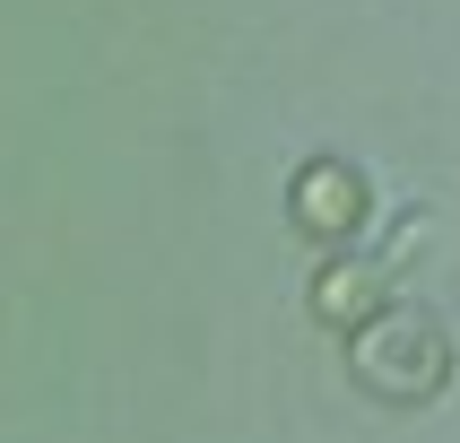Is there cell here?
<instances>
[{
    "mask_svg": "<svg viewBox=\"0 0 460 443\" xmlns=\"http://www.w3.org/2000/svg\"><path fill=\"white\" fill-rule=\"evenodd\" d=\"M357 374L383 400H426V391H443V374H452V348H443V331H426V322H383V331L357 339Z\"/></svg>",
    "mask_w": 460,
    "mask_h": 443,
    "instance_id": "1",
    "label": "cell"
},
{
    "mask_svg": "<svg viewBox=\"0 0 460 443\" xmlns=\"http://www.w3.org/2000/svg\"><path fill=\"white\" fill-rule=\"evenodd\" d=\"M296 217H305L313 235H348V226L365 217L357 174H339V165H313V174H305V200H296Z\"/></svg>",
    "mask_w": 460,
    "mask_h": 443,
    "instance_id": "2",
    "label": "cell"
},
{
    "mask_svg": "<svg viewBox=\"0 0 460 443\" xmlns=\"http://www.w3.org/2000/svg\"><path fill=\"white\" fill-rule=\"evenodd\" d=\"M383 287H391V270H357V279H348V270H331V279L313 287V305H322V313H365Z\"/></svg>",
    "mask_w": 460,
    "mask_h": 443,
    "instance_id": "3",
    "label": "cell"
}]
</instances>
